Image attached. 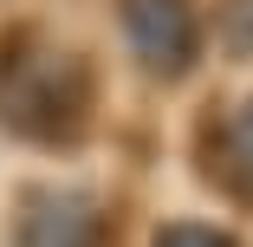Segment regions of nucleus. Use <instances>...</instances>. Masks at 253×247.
<instances>
[]
</instances>
